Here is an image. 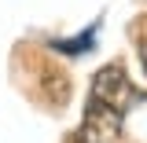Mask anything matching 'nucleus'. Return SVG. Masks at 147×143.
<instances>
[{
	"label": "nucleus",
	"instance_id": "1",
	"mask_svg": "<svg viewBox=\"0 0 147 143\" xmlns=\"http://www.w3.org/2000/svg\"><path fill=\"white\" fill-rule=\"evenodd\" d=\"M121 117H125V110L88 95V107H85V117L77 128V143H114L121 136Z\"/></svg>",
	"mask_w": 147,
	"mask_h": 143
},
{
	"label": "nucleus",
	"instance_id": "2",
	"mask_svg": "<svg viewBox=\"0 0 147 143\" xmlns=\"http://www.w3.org/2000/svg\"><path fill=\"white\" fill-rule=\"evenodd\" d=\"M132 85H129L125 70L118 66V62H110V66H103V70L96 73V81H92V95L96 99H103V103H110V107L125 110L129 103H132Z\"/></svg>",
	"mask_w": 147,
	"mask_h": 143
},
{
	"label": "nucleus",
	"instance_id": "3",
	"mask_svg": "<svg viewBox=\"0 0 147 143\" xmlns=\"http://www.w3.org/2000/svg\"><path fill=\"white\" fill-rule=\"evenodd\" d=\"M40 85H44V92L52 95L55 107H63V103H66V95H70V81H66V73H59V70H44Z\"/></svg>",
	"mask_w": 147,
	"mask_h": 143
},
{
	"label": "nucleus",
	"instance_id": "4",
	"mask_svg": "<svg viewBox=\"0 0 147 143\" xmlns=\"http://www.w3.org/2000/svg\"><path fill=\"white\" fill-rule=\"evenodd\" d=\"M140 62H144V70H147V37L140 40Z\"/></svg>",
	"mask_w": 147,
	"mask_h": 143
}]
</instances>
